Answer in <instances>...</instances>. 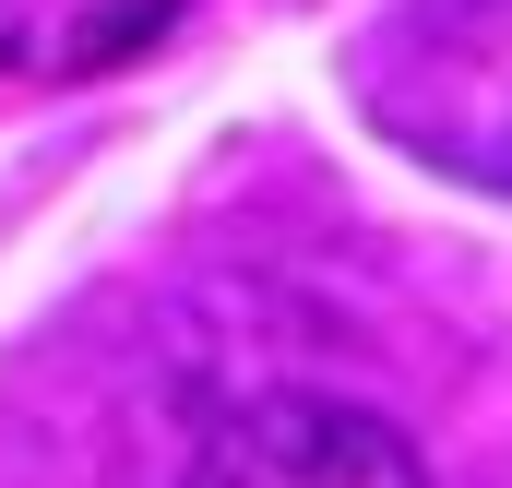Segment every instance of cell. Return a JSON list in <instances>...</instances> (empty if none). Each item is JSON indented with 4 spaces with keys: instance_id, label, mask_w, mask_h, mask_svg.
<instances>
[{
    "instance_id": "obj_1",
    "label": "cell",
    "mask_w": 512,
    "mask_h": 488,
    "mask_svg": "<svg viewBox=\"0 0 512 488\" xmlns=\"http://www.w3.org/2000/svg\"><path fill=\"white\" fill-rule=\"evenodd\" d=\"M358 96L417 167L512 191V0H405L358 60Z\"/></svg>"
},
{
    "instance_id": "obj_2",
    "label": "cell",
    "mask_w": 512,
    "mask_h": 488,
    "mask_svg": "<svg viewBox=\"0 0 512 488\" xmlns=\"http://www.w3.org/2000/svg\"><path fill=\"white\" fill-rule=\"evenodd\" d=\"M179 488H429V465L358 393H262L203 429Z\"/></svg>"
},
{
    "instance_id": "obj_3",
    "label": "cell",
    "mask_w": 512,
    "mask_h": 488,
    "mask_svg": "<svg viewBox=\"0 0 512 488\" xmlns=\"http://www.w3.org/2000/svg\"><path fill=\"white\" fill-rule=\"evenodd\" d=\"M179 24V0H0V72L12 84H96Z\"/></svg>"
}]
</instances>
